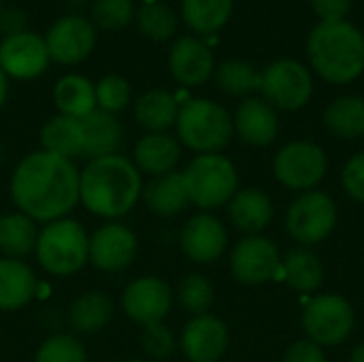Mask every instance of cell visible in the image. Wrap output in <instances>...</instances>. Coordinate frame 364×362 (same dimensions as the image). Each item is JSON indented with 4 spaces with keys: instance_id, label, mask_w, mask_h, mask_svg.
I'll list each match as a JSON object with an SVG mask.
<instances>
[{
    "instance_id": "1",
    "label": "cell",
    "mask_w": 364,
    "mask_h": 362,
    "mask_svg": "<svg viewBox=\"0 0 364 362\" xmlns=\"http://www.w3.org/2000/svg\"><path fill=\"white\" fill-rule=\"evenodd\" d=\"M11 198L17 211L34 222L66 218L79 203V169L73 160L45 149L21 158L11 175Z\"/></svg>"
},
{
    "instance_id": "2",
    "label": "cell",
    "mask_w": 364,
    "mask_h": 362,
    "mask_svg": "<svg viewBox=\"0 0 364 362\" xmlns=\"http://www.w3.org/2000/svg\"><path fill=\"white\" fill-rule=\"evenodd\" d=\"M141 194V171L122 154L90 160L79 171V203L98 218H124L136 207Z\"/></svg>"
},
{
    "instance_id": "3",
    "label": "cell",
    "mask_w": 364,
    "mask_h": 362,
    "mask_svg": "<svg viewBox=\"0 0 364 362\" xmlns=\"http://www.w3.org/2000/svg\"><path fill=\"white\" fill-rule=\"evenodd\" d=\"M307 58L316 75L346 85L364 73V34L352 21H320L307 36Z\"/></svg>"
},
{
    "instance_id": "4",
    "label": "cell",
    "mask_w": 364,
    "mask_h": 362,
    "mask_svg": "<svg viewBox=\"0 0 364 362\" xmlns=\"http://www.w3.org/2000/svg\"><path fill=\"white\" fill-rule=\"evenodd\" d=\"M175 128L179 143L196 154H222L235 134L232 115L209 98L186 100Z\"/></svg>"
},
{
    "instance_id": "5",
    "label": "cell",
    "mask_w": 364,
    "mask_h": 362,
    "mask_svg": "<svg viewBox=\"0 0 364 362\" xmlns=\"http://www.w3.org/2000/svg\"><path fill=\"white\" fill-rule=\"evenodd\" d=\"M190 205L213 211L230 203L239 190V173L224 154H198L181 171Z\"/></svg>"
},
{
    "instance_id": "6",
    "label": "cell",
    "mask_w": 364,
    "mask_h": 362,
    "mask_svg": "<svg viewBox=\"0 0 364 362\" xmlns=\"http://www.w3.org/2000/svg\"><path fill=\"white\" fill-rule=\"evenodd\" d=\"M34 254L49 275L68 277L90 262V237L77 220L62 218L43 226Z\"/></svg>"
},
{
    "instance_id": "7",
    "label": "cell",
    "mask_w": 364,
    "mask_h": 362,
    "mask_svg": "<svg viewBox=\"0 0 364 362\" xmlns=\"http://www.w3.org/2000/svg\"><path fill=\"white\" fill-rule=\"evenodd\" d=\"M356 316L352 303L335 292L318 294L303 309V329L307 339L322 348H337L354 333Z\"/></svg>"
},
{
    "instance_id": "8",
    "label": "cell",
    "mask_w": 364,
    "mask_h": 362,
    "mask_svg": "<svg viewBox=\"0 0 364 362\" xmlns=\"http://www.w3.org/2000/svg\"><path fill=\"white\" fill-rule=\"evenodd\" d=\"M337 226V203L322 190L301 192L288 207L286 228L288 235L305 245H320L326 241Z\"/></svg>"
},
{
    "instance_id": "9",
    "label": "cell",
    "mask_w": 364,
    "mask_h": 362,
    "mask_svg": "<svg viewBox=\"0 0 364 362\" xmlns=\"http://www.w3.org/2000/svg\"><path fill=\"white\" fill-rule=\"evenodd\" d=\"M260 92L277 111H299L314 96V75L299 60L282 58L260 73Z\"/></svg>"
},
{
    "instance_id": "10",
    "label": "cell",
    "mask_w": 364,
    "mask_h": 362,
    "mask_svg": "<svg viewBox=\"0 0 364 362\" xmlns=\"http://www.w3.org/2000/svg\"><path fill=\"white\" fill-rule=\"evenodd\" d=\"M328 171L326 151L314 141H290L273 158L275 179L296 192L316 190Z\"/></svg>"
},
{
    "instance_id": "11",
    "label": "cell",
    "mask_w": 364,
    "mask_h": 362,
    "mask_svg": "<svg viewBox=\"0 0 364 362\" xmlns=\"http://www.w3.org/2000/svg\"><path fill=\"white\" fill-rule=\"evenodd\" d=\"M282 256L277 245L262 235L243 237L230 252V273L239 284L260 286L279 275Z\"/></svg>"
},
{
    "instance_id": "12",
    "label": "cell",
    "mask_w": 364,
    "mask_h": 362,
    "mask_svg": "<svg viewBox=\"0 0 364 362\" xmlns=\"http://www.w3.org/2000/svg\"><path fill=\"white\" fill-rule=\"evenodd\" d=\"M49 58L62 66H77L90 58L96 47V28L83 15H64L45 32Z\"/></svg>"
},
{
    "instance_id": "13",
    "label": "cell",
    "mask_w": 364,
    "mask_h": 362,
    "mask_svg": "<svg viewBox=\"0 0 364 362\" xmlns=\"http://www.w3.org/2000/svg\"><path fill=\"white\" fill-rule=\"evenodd\" d=\"M171 307H173L171 286L156 275L136 277L124 288L122 309L132 322L141 326L164 322V318L171 314Z\"/></svg>"
},
{
    "instance_id": "14",
    "label": "cell",
    "mask_w": 364,
    "mask_h": 362,
    "mask_svg": "<svg viewBox=\"0 0 364 362\" xmlns=\"http://www.w3.org/2000/svg\"><path fill=\"white\" fill-rule=\"evenodd\" d=\"M49 62L51 58L45 38L30 30L4 36L0 41V68L11 79H36L47 70Z\"/></svg>"
},
{
    "instance_id": "15",
    "label": "cell",
    "mask_w": 364,
    "mask_h": 362,
    "mask_svg": "<svg viewBox=\"0 0 364 362\" xmlns=\"http://www.w3.org/2000/svg\"><path fill=\"white\" fill-rule=\"evenodd\" d=\"M139 252V239L132 228L119 222L100 226L90 237V262L105 273H119L128 269Z\"/></svg>"
},
{
    "instance_id": "16",
    "label": "cell",
    "mask_w": 364,
    "mask_h": 362,
    "mask_svg": "<svg viewBox=\"0 0 364 362\" xmlns=\"http://www.w3.org/2000/svg\"><path fill=\"white\" fill-rule=\"evenodd\" d=\"M179 245L192 262L211 265L224 256L228 247V233L215 215H211L209 211H200L183 224Z\"/></svg>"
},
{
    "instance_id": "17",
    "label": "cell",
    "mask_w": 364,
    "mask_h": 362,
    "mask_svg": "<svg viewBox=\"0 0 364 362\" xmlns=\"http://www.w3.org/2000/svg\"><path fill=\"white\" fill-rule=\"evenodd\" d=\"M228 346V326L211 314L194 316L179 337V348L190 362H220Z\"/></svg>"
},
{
    "instance_id": "18",
    "label": "cell",
    "mask_w": 364,
    "mask_h": 362,
    "mask_svg": "<svg viewBox=\"0 0 364 362\" xmlns=\"http://www.w3.org/2000/svg\"><path fill=\"white\" fill-rule=\"evenodd\" d=\"M168 70L186 87L203 85L215 73L213 51L198 36H179L168 49Z\"/></svg>"
},
{
    "instance_id": "19",
    "label": "cell",
    "mask_w": 364,
    "mask_h": 362,
    "mask_svg": "<svg viewBox=\"0 0 364 362\" xmlns=\"http://www.w3.org/2000/svg\"><path fill=\"white\" fill-rule=\"evenodd\" d=\"M235 134L252 147H269L279 134V113L264 98L247 96L232 115Z\"/></svg>"
},
{
    "instance_id": "20",
    "label": "cell",
    "mask_w": 364,
    "mask_h": 362,
    "mask_svg": "<svg viewBox=\"0 0 364 362\" xmlns=\"http://www.w3.org/2000/svg\"><path fill=\"white\" fill-rule=\"evenodd\" d=\"M83 126V156L87 162L105 156L119 154L124 145V126L117 115L94 109L85 117H81Z\"/></svg>"
},
{
    "instance_id": "21",
    "label": "cell",
    "mask_w": 364,
    "mask_h": 362,
    "mask_svg": "<svg viewBox=\"0 0 364 362\" xmlns=\"http://www.w3.org/2000/svg\"><path fill=\"white\" fill-rule=\"evenodd\" d=\"M181 160V143L168 132H147L134 145L132 162L141 173L160 177L173 173Z\"/></svg>"
},
{
    "instance_id": "22",
    "label": "cell",
    "mask_w": 364,
    "mask_h": 362,
    "mask_svg": "<svg viewBox=\"0 0 364 362\" xmlns=\"http://www.w3.org/2000/svg\"><path fill=\"white\" fill-rule=\"evenodd\" d=\"M228 218L232 226L247 235H260L273 222V203L267 192L258 188H243L228 203Z\"/></svg>"
},
{
    "instance_id": "23",
    "label": "cell",
    "mask_w": 364,
    "mask_h": 362,
    "mask_svg": "<svg viewBox=\"0 0 364 362\" xmlns=\"http://www.w3.org/2000/svg\"><path fill=\"white\" fill-rule=\"evenodd\" d=\"M38 288V280L30 265L17 258H0V312H17L26 307Z\"/></svg>"
},
{
    "instance_id": "24",
    "label": "cell",
    "mask_w": 364,
    "mask_h": 362,
    "mask_svg": "<svg viewBox=\"0 0 364 362\" xmlns=\"http://www.w3.org/2000/svg\"><path fill=\"white\" fill-rule=\"evenodd\" d=\"M141 198L145 201L149 211L160 218H175L183 213L186 207L190 205L181 171L154 177L147 186H143Z\"/></svg>"
},
{
    "instance_id": "25",
    "label": "cell",
    "mask_w": 364,
    "mask_h": 362,
    "mask_svg": "<svg viewBox=\"0 0 364 362\" xmlns=\"http://www.w3.org/2000/svg\"><path fill=\"white\" fill-rule=\"evenodd\" d=\"M179 100L168 90H147L134 102V119L147 132H166L175 126L179 115Z\"/></svg>"
},
{
    "instance_id": "26",
    "label": "cell",
    "mask_w": 364,
    "mask_h": 362,
    "mask_svg": "<svg viewBox=\"0 0 364 362\" xmlns=\"http://www.w3.org/2000/svg\"><path fill=\"white\" fill-rule=\"evenodd\" d=\"M53 105L60 115L77 119L85 117L96 109L94 83L79 73H68L60 77L53 85Z\"/></svg>"
},
{
    "instance_id": "27",
    "label": "cell",
    "mask_w": 364,
    "mask_h": 362,
    "mask_svg": "<svg viewBox=\"0 0 364 362\" xmlns=\"http://www.w3.org/2000/svg\"><path fill=\"white\" fill-rule=\"evenodd\" d=\"M113 318V301L98 290L79 294L68 305V324L79 335H94L102 331Z\"/></svg>"
},
{
    "instance_id": "28",
    "label": "cell",
    "mask_w": 364,
    "mask_h": 362,
    "mask_svg": "<svg viewBox=\"0 0 364 362\" xmlns=\"http://www.w3.org/2000/svg\"><path fill=\"white\" fill-rule=\"evenodd\" d=\"M41 145L45 151L62 158H81L83 156V126L77 117L55 115L47 119L41 128Z\"/></svg>"
},
{
    "instance_id": "29",
    "label": "cell",
    "mask_w": 364,
    "mask_h": 362,
    "mask_svg": "<svg viewBox=\"0 0 364 362\" xmlns=\"http://www.w3.org/2000/svg\"><path fill=\"white\" fill-rule=\"evenodd\" d=\"M235 0H181L183 23L200 34L215 36L232 17Z\"/></svg>"
},
{
    "instance_id": "30",
    "label": "cell",
    "mask_w": 364,
    "mask_h": 362,
    "mask_svg": "<svg viewBox=\"0 0 364 362\" xmlns=\"http://www.w3.org/2000/svg\"><path fill=\"white\" fill-rule=\"evenodd\" d=\"M38 226L21 211L0 218V254L4 258H26L34 254L38 241Z\"/></svg>"
},
{
    "instance_id": "31",
    "label": "cell",
    "mask_w": 364,
    "mask_h": 362,
    "mask_svg": "<svg viewBox=\"0 0 364 362\" xmlns=\"http://www.w3.org/2000/svg\"><path fill=\"white\" fill-rule=\"evenodd\" d=\"M279 273L290 288H294L296 292H303V294H311V292L320 290V286L324 282V267H322L320 258L314 252L303 250V247L292 250L282 258Z\"/></svg>"
},
{
    "instance_id": "32",
    "label": "cell",
    "mask_w": 364,
    "mask_h": 362,
    "mask_svg": "<svg viewBox=\"0 0 364 362\" xmlns=\"http://www.w3.org/2000/svg\"><path fill=\"white\" fill-rule=\"evenodd\" d=\"M322 119L331 134L339 139H360L364 137V98L346 94L331 100Z\"/></svg>"
},
{
    "instance_id": "33",
    "label": "cell",
    "mask_w": 364,
    "mask_h": 362,
    "mask_svg": "<svg viewBox=\"0 0 364 362\" xmlns=\"http://www.w3.org/2000/svg\"><path fill=\"white\" fill-rule=\"evenodd\" d=\"M136 28L149 41H168L179 26V17L164 0L162 2H141L136 9Z\"/></svg>"
},
{
    "instance_id": "34",
    "label": "cell",
    "mask_w": 364,
    "mask_h": 362,
    "mask_svg": "<svg viewBox=\"0 0 364 362\" xmlns=\"http://www.w3.org/2000/svg\"><path fill=\"white\" fill-rule=\"evenodd\" d=\"M215 83L228 96H250L260 90V73L245 60H224L215 66Z\"/></svg>"
},
{
    "instance_id": "35",
    "label": "cell",
    "mask_w": 364,
    "mask_h": 362,
    "mask_svg": "<svg viewBox=\"0 0 364 362\" xmlns=\"http://www.w3.org/2000/svg\"><path fill=\"white\" fill-rule=\"evenodd\" d=\"M134 15V0H94L90 9V21L102 32L124 30L132 23Z\"/></svg>"
},
{
    "instance_id": "36",
    "label": "cell",
    "mask_w": 364,
    "mask_h": 362,
    "mask_svg": "<svg viewBox=\"0 0 364 362\" xmlns=\"http://www.w3.org/2000/svg\"><path fill=\"white\" fill-rule=\"evenodd\" d=\"M177 299H179V305L188 314L203 316V314H209V309L215 301V288L205 275L190 273L181 280L179 290H177Z\"/></svg>"
},
{
    "instance_id": "37",
    "label": "cell",
    "mask_w": 364,
    "mask_h": 362,
    "mask_svg": "<svg viewBox=\"0 0 364 362\" xmlns=\"http://www.w3.org/2000/svg\"><path fill=\"white\" fill-rule=\"evenodd\" d=\"M34 362H87V350L79 337L70 333H58L38 346Z\"/></svg>"
},
{
    "instance_id": "38",
    "label": "cell",
    "mask_w": 364,
    "mask_h": 362,
    "mask_svg": "<svg viewBox=\"0 0 364 362\" xmlns=\"http://www.w3.org/2000/svg\"><path fill=\"white\" fill-rule=\"evenodd\" d=\"M94 92H96V109L113 113V115L124 111L132 98L130 83L122 75H113V73L100 77L94 83Z\"/></svg>"
},
{
    "instance_id": "39",
    "label": "cell",
    "mask_w": 364,
    "mask_h": 362,
    "mask_svg": "<svg viewBox=\"0 0 364 362\" xmlns=\"http://www.w3.org/2000/svg\"><path fill=\"white\" fill-rule=\"evenodd\" d=\"M141 341H143V352L149 361H166L177 348L175 335L164 322L143 326Z\"/></svg>"
},
{
    "instance_id": "40",
    "label": "cell",
    "mask_w": 364,
    "mask_h": 362,
    "mask_svg": "<svg viewBox=\"0 0 364 362\" xmlns=\"http://www.w3.org/2000/svg\"><path fill=\"white\" fill-rule=\"evenodd\" d=\"M341 186L350 198L364 205V151L354 154L346 162V166L341 171Z\"/></svg>"
},
{
    "instance_id": "41",
    "label": "cell",
    "mask_w": 364,
    "mask_h": 362,
    "mask_svg": "<svg viewBox=\"0 0 364 362\" xmlns=\"http://www.w3.org/2000/svg\"><path fill=\"white\" fill-rule=\"evenodd\" d=\"M284 362H326V354L322 346L309 339H299L286 350Z\"/></svg>"
},
{
    "instance_id": "42",
    "label": "cell",
    "mask_w": 364,
    "mask_h": 362,
    "mask_svg": "<svg viewBox=\"0 0 364 362\" xmlns=\"http://www.w3.org/2000/svg\"><path fill=\"white\" fill-rule=\"evenodd\" d=\"M320 21H341L348 17L354 0H309Z\"/></svg>"
},
{
    "instance_id": "43",
    "label": "cell",
    "mask_w": 364,
    "mask_h": 362,
    "mask_svg": "<svg viewBox=\"0 0 364 362\" xmlns=\"http://www.w3.org/2000/svg\"><path fill=\"white\" fill-rule=\"evenodd\" d=\"M26 26H28V17L21 9L11 6L0 11V32H4V36L26 32Z\"/></svg>"
},
{
    "instance_id": "44",
    "label": "cell",
    "mask_w": 364,
    "mask_h": 362,
    "mask_svg": "<svg viewBox=\"0 0 364 362\" xmlns=\"http://www.w3.org/2000/svg\"><path fill=\"white\" fill-rule=\"evenodd\" d=\"M6 96H9V77H6L4 70L0 68V109H2V105L6 102Z\"/></svg>"
},
{
    "instance_id": "45",
    "label": "cell",
    "mask_w": 364,
    "mask_h": 362,
    "mask_svg": "<svg viewBox=\"0 0 364 362\" xmlns=\"http://www.w3.org/2000/svg\"><path fill=\"white\" fill-rule=\"evenodd\" d=\"M350 362H364V344L356 346L350 354Z\"/></svg>"
},
{
    "instance_id": "46",
    "label": "cell",
    "mask_w": 364,
    "mask_h": 362,
    "mask_svg": "<svg viewBox=\"0 0 364 362\" xmlns=\"http://www.w3.org/2000/svg\"><path fill=\"white\" fill-rule=\"evenodd\" d=\"M124 362H147V361H139V358H130V361H124Z\"/></svg>"
},
{
    "instance_id": "47",
    "label": "cell",
    "mask_w": 364,
    "mask_h": 362,
    "mask_svg": "<svg viewBox=\"0 0 364 362\" xmlns=\"http://www.w3.org/2000/svg\"><path fill=\"white\" fill-rule=\"evenodd\" d=\"M141 2H162V0H141Z\"/></svg>"
},
{
    "instance_id": "48",
    "label": "cell",
    "mask_w": 364,
    "mask_h": 362,
    "mask_svg": "<svg viewBox=\"0 0 364 362\" xmlns=\"http://www.w3.org/2000/svg\"><path fill=\"white\" fill-rule=\"evenodd\" d=\"M0 11H2V0H0Z\"/></svg>"
}]
</instances>
